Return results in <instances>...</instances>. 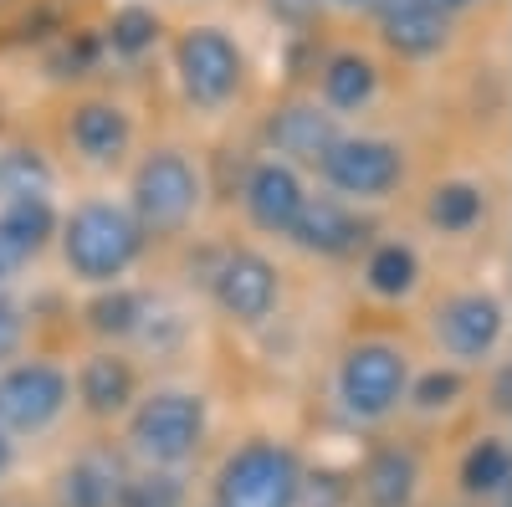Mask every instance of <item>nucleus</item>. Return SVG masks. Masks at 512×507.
<instances>
[{"mask_svg": "<svg viewBox=\"0 0 512 507\" xmlns=\"http://www.w3.org/2000/svg\"><path fill=\"white\" fill-rule=\"evenodd\" d=\"M169 82L200 123H231L246 113L256 88V52L251 36L221 16H190L164 36Z\"/></svg>", "mask_w": 512, "mask_h": 507, "instance_id": "1", "label": "nucleus"}, {"mask_svg": "<svg viewBox=\"0 0 512 507\" xmlns=\"http://www.w3.org/2000/svg\"><path fill=\"white\" fill-rule=\"evenodd\" d=\"M123 205L134 210V221L149 236V246L190 241L205 226L210 205H216V169H210V154L190 139L144 144L134 154V164H128Z\"/></svg>", "mask_w": 512, "mask_h": 507, "instance_id": "2", "label": "nucleus"}, {"mask_svg": "<svg viewBox=\"0 0 512 507\" xmlns=\"http://www.w3.org/2000/svg\"><path fill=\"white\" fill-rule=\"evenodd\" d=\"M420 364V344L390 323L354 328L344 344L333 349L328 369V400L354 431H384L395 426L405 410L410 374Z\"/></svg>", "mask_w": 512, "mask_h": 507, "instance_id": "3", "label": "nucleus"}, {"mask_svg": "<svg viewBox=\"0 0 512 507\" xmlns=\"http://www.w3.org/2000/svg\"><path fill=\"white\" fill-rule=\"evenodd\" d=\"M420 354L482 374L512 354V303L497 277H461L431 287L420 303Z\"/></svg>", "mask_w": 512, "mask_h": 507, "instance_id": "4", "label": "nucleus"}, {"mask_svg": "<svg viewBox=\"0 0 512 507\" xmlns=\"http://www.w3.org/2000/svg\"><path fill=\"white\" fill-rule=\"evenodd\" d=\"M313 185L333 200H344L364 216H384L415 195L420 185V154L400 129H384V123H354L344 129L328 154L313 164Z\"/></svg>", "mask_w": 512, "mask_h": 507, "instance_id": "5", "label": "nucleus"}, {"mask_svg": "<svg viewBox=\"0 0 512 507\" xmlns=\"http://www.w3.org/2000/svg\"><path fill=\"white\" fill-rule=\"evenodd\" d=\"M210 431H216L210 395L195 379H164V385H149L123 415V451L134 456V467L185 477L205 456Z\"/></svg>", "mask_w": 512, "mask_h": 507, "instance_id": "6", "label": "nucleus"}, {"mask_svg": "<svg viewBox=\"0 0 512 507\" xmlns=\"http://www.w3.org/2000/svg\"><path fill=\"white\" fill-rule=\"evenodd\" d=\"M57 257L62 272L77 287H118L139 272V262L149 257V236L139 231L134 210L123 205V195H82L62 210L57 221Z\"/></svg>", "mask_w": 512, "mask_h": 507, "instance_id": "7", "label": "nucleus"}, {"mask_svg": "<svg viewBox=\"0 0 512 507\" xmlns=\"http://www.w3.org/2000/svg\"><path fill=\"white\" fill-rule=\"evenodd\" d=\"M200 292L210 313L236 333H267L282 313H287V292H292V272L277 257V246H262L251 236L221 241L216 257L200 272Z\"/></svg>", "mask_w": 512, "mask_h": 507, "instance_id": "8", "label": "nucleus"}, {"mask_svg": "<svg viewBox=\"0 0 512 507\" xmlns=\"http://www.w3.org/2000/svg\"><path fill=\"white\" fill-rule=\"evenodd\" d=\"M308 461L287 436H246L236 441L210 482V507H303L308 502Z\"/></svg>", "mask_w": 512, "mask_h": 507, "instance_id": "9", "label": "nucleus"}, {"mask_svg": "<svg viewBox=\"0 0 512 507\" xmlns=\"http://www.w3.org/2000/svg\"><path fill=\"white\" fill-rule=\"evenodd\" d=\"M390 77L395 67L374 52L369 36H333L318 47L303 88L328 118L354 129V123H374L379 108L390 103Z\"/></svg>", "mask_w": 512, "mask_h": 507, "instance_id": "10", "label": "nucleus"}, {"mask_svg": "<svg viewBox=\"0 0 512 507\" xmlns=\"http://www.w3.org/2000/svg\"><path fill=\"white\" fill-rule=\"evenodd\" d=\"M502 190L487 169L456 164L415 185V231L425 246H482L497 226Z\"/></svg>", "mask_w": 512, "mask_h": 507, "instance_id": "11", "label": "nucleus"}, {"mask_svg": "<svg viewBox=\"0 0 512 507\" xmlns=\"http://www.w3.org/2000/svg\"><path fill=\"white\" fill-rule=\"evenodd\" d=\"M431 287H436L431 246L420 241L415 226H379L354 262V292L384 318L420 313Z\"/></svg>", "mask_w": 512, "mask_h": 507, "instance_id": "12", "label": "nucleus"}, {"mask_svg": "<svg viewBox=\"0 0 512 507\" xmlns=\"http://www.w3.org/2000/svg\"><path fill=\"white\" fill-rule=\"evenodd\" d=\"M313 200V175L297 169L267 149H251L241 159V175H236V221L241 236L262 241V246H287L303 210Z\"/></svg>", "mask_w": 512, "mask_h": 507, "instance_id": "13", "label": "nucleus"}, {"mask_svg": "<svg viewBox=\"0 0 512 507\" xmlns=\"http://www.w3.org/2000/svg\"><path fill=\"white\" fill-rule=\"evenodd\" d=\"M139 108L118 98V93H88L72 98L67 118H62V139L67 154L77 164L98 169V175H113V169H128L139 154Z\"/></svg>", "mask_w": 512, "mask_h": 507, "instance_id": "14", "label": "nucleus"}, {"mask_svg": "<svg viewBox=\"0 0 512 507\" xmlns=\"http://www.w3.org/2000/svg\"><path fill=\"white\" fill-rule=\"evenodd\" d=\"M72 410V369L57 359H16L0 369V431L6 436H47Z\"/></svg>", "mask_w": 512, "mask_h": 507, "instance_id": "15", "label": "nucleus"}, {"mask_svg": "<svg viewBox=\"0 0 512 507\" xmlns=\"http://www.w3.org/2000/svg\"><path fill=\"white\" fill-rule=\"evenodd\" d=\"M364 26H369L374 52L390 67H436L441 57H451L456 31H461V21L431 6H415V0H379Z\"/></svg>", "mask_w": 512, "mask_h": 507, "instance_id": "16", "label": "nucleus"}, {"mask_svg": "<svg viewBox=\"0 0 512 507\" xmlns=\"http://www.w3.org/2000/svg\"><path fill=\"white\" fill-rule=\"evenodd\" d=\"M338 134H344V123L328 118L313 103V93L297 82L292 93H282L262 113V123H256V149H267V154H277V159H287V164H297V169H308V175H313V164L328 154V144Z\"/></svg>", "mask_w": 512, "mask_h": 507, "instance_id": "17", "label": "nucleus"}, {"mask_svg": "<svg viewBox=\"0 0 512 507\" xmlns=\"http://www.w3.org/2000/svg\"><path fill=\"white\" fill-rule=\"evenodd\" d=\"M374 231H379L374 216H364V210L333 200V195H323L313 185V200L303 210V221H297L287 251H297V257H308L318 267H354Z\"/></svg>", "mask_w": 512, "mask_h": 507, "instance_id": "18", "label": "nucleus"}, {"mask_svg": "<svg viewBox=\"0 0 512 507\" xmlns=\"http://www.w3.org/2000/svg\"><path fill=\"white\" fill-rule=\"evenodd\" d=\"M144 395V374L128 349H93L72 369V405L93 420V426H123V415Z\"/></svg>", "mask_w": 512, "mask_h": 507, "instance_id": "19", "label": "nucleus"}, {"mask_svg": "<svg viewBox=\"0 0 512 507\" xmlns=\"http://www.w3.org/2000/svg\"><path fill=\"white\" fill-rule=\"evenodd\" d=\"M425 492V456L415 441H374L349 482L354 507H415Z\"/></svg>", "mask_w": 512, "mask_h": 507, "instance_id": "20", "label": "nucleus"}, {"mask_svg": "<svg viewBox=\"0 0 512 507\" xmlns=\"http://www.w3.org/2000/svg\"><path fill=\"white\" fill-rule=\"evenodd\" d=\"M472 400H477V374L420 354V364L410 374V390H405L400 420H415V426H446V420H456Z\"/></svg>", "mask_w": 512, "mask_h": 507, "instance_id": "21", "label": "nucleus"}, {"mask_svg": "<svg viewBox=\"0 0 512 507\" xmlns=\"http://www.w3.org/2000/svg\"><path fill=\"white\" fill-rule=\"evenodd\" d=\"M456 492L472 507H497L512 497V431L487 426L456 456Z\"/></svg>", "mask_w": 512, "mask_h": 507, "instance_id": "22", "label": "nucleus"}, {"mask_svg": "<svg viewBox=\"0 0 512 507\" xmlns=\"http://www.w3.org/2000/svg\"><path fill=\"white\" fill-rule=\"evenodd\" d=\"M159 298L144 292L139 282H118V287H98L88 303H82V328H88L103 349H134L149 318H154Z\"/></svg>", "mask_w": 512, "mask_h": 507, "instance_id": "23", "label": "nucleus"}, {"mask_svg": "<svg viewBox=\"0 0 512 507\" xmlns=\"http://www.w3.org/2000/svg\"><path fill=\"white\" fill-rule=\"evenodd\" d=\"M123 477H128L123 456H113L103 446L77 451L57 472V507H118Z\"/></svg>", "mask_w": 512, "mask_h": 507, "instance_id": "24", "label": "nucleus"}, {"mask_svg": "<svg viewBox=\"0 0 512 507\" xmlns=\"http://www.w3.org/2000/svg\"><path fill=\"white\" fill-rule=\"evenodd\" d=\"M164 16L149 6V0H123L113 6V16L103 21V47L118 57V62H144L164 47Z\"/></svg>", "mask_w": 512, "mask_h": 507, "instance_id": "25", "label": "nucleus"}, {"mask_svg": "<svg viewBox=\"0 0 512 507\" xmlns=\"http://www.w3.org/2000/svg\"><path fill=\"white\" fill-rule=\"evenodd\" d=\"M118 507H190V487L180 472H149V467H128Z\"/></svg>", "mask_w": 512, "mask_h": 507, "instance_id": "26", "label": "nucleus"}, {"mask_svg": "<svg viewBox=\"0 0 512 507\" xmlns=\"http://www.w3.org/2000/svg\"><path fill=\"white\" fill-rule=\"evenodd\" d=\"M477 400H482V410L497 420L502 431H512V354L477 374Z\"/></svg>", "mask_w": 512, "mask_h": 507, "instance_id": "27", "label": "nucleus"}, {"mask_svg": "<svg viewBox=\"0 0 512 507\" xmlns=\"http://www.w3.org/2000/svg\"><path fill=\"white\" fill-rule=\"evenodd\" d=\"M267 11H272V21L287 26V31H313V26L323 21L318 0H267Z\"/></svg>", "mask_w": 512, "mask_h": 507, "instance_id": "28", "label": "nucleus"}, {"mask_svg": "<svg viewBox=\"0 0 512 507\" xmlns=\"http://www.w3.org/2000/svg\"><path fill=\"white\" fill-rule=\"evenodd\" d=\"M374 6H379V0H318L323 21H328V16H333V21H369Z\"/></svg>", "mask_w": 512, "mask_h": 507, "instance_id": "29", "label": "nucleus"}, {"mask_svg": "<svg viewBox=\"0 0 512 507\" xmlns=\"http://www.w3.org/2000/svg\"><path fill=\"white\" fill-rule=\"evenodd\" d=\"M415 6H431V11H441V16H451V21H466V16L487 11L492 0H415Z\"/></svg>", "mask_w": 512, "mask_h": 507, "instance_id": "30", "label": "nucleus"}, {"mask_svg": "<svg viewBox=\"0 0 512 507\" xmlns=\"http://www.w3.org/2000/svg\"><path fill=\"white\" fill-rule=\"evenodd\" d=\"M16 333H21V318H16V308L0 298V359L11 354V344H16Z\"/></svg>", "mask_w": 512, "mask_h": 507, "instance_id": "31", "label": "nucleus"}, {"mask_svg": "<svg viewBox=\"0 0 512 507\" xmlns=\"http://www.w3.org/2000/svg\"><path fill=\"white\" fill-rule=\"evenodd\" d=\"M11 467H16V436H6V431H0V482L11 477Z\"/></svg>", "mask_w": 512, "mask_h": 507, "instance_id": "32", "label": "nucleus"}, {"mask_svg": "<svg viewBox=\"0 0 512 507\" xmlns=\"http://www.w3.org/2000/svg\"><path fill=\"white\" fill-rule=\"evenodd\" d=\"M497 507H512V497H507V502H497Z\"/></svg>", "mask_w": 512, "mask_h": 507, "instance_id": "33", "label": "nucleus"}, {"mask_svg": "<svg viewBox=\"0 0 512 507\" xmlns=\"http://www.w3.org/2000/svg\"><path fill=\"white\" fill-rule=\"evenodd\" d=\"M195 6H210V0H195Z\"/></svg>", "mask_w": 512, "mask_h": 507, "instance_id": "34", "label": "nucleus"}]
</instances>
